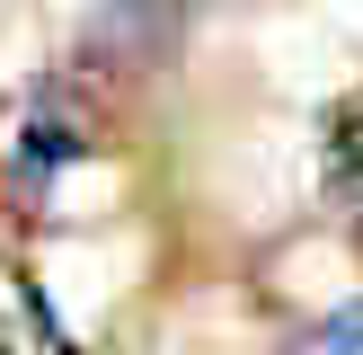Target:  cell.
<instances>
[{
  "instance_id": "obj_1",
  "label": "cell",
  "mask_w": 363,
  "mask_h": 355,
  "mask_svg": "<svg viewBox=\"0 0 363 355\" xmlns=\"http://www.w3.org/2000/svg\"><path fill=\"white\" fill-rule=\"evenodd\" d=\"M186 9H204V0H98V27L106 36H160V27H177Z\"/></svg>"
},
{
  "instance_id": "obj_2",
  "label": "cell",
  "mask_w": 363,
  "mask_h": 355,
  "mask_svg": "<svg viewBox=\"0 0 363 355\" xmlns=\"http://www.w3.org/2000/svg\"><path fill=\"white\" fill-rule=\"evenodd\" d=\"M328 160H337V178H346V187H363V89L328 116Z\"/></svg>"
},
{
  "instance_id": "obj_3",
  "label": "cell",
  "mask_w": 363,
  "mask_h": 355,
  "mask_svg": "<svg viewBox=\"0 0 363 355\" xmlns=\"http://www.w3.org/2000/svg\"><path fill=\"white\" fill-rule=\"evenodd\" d=\"M293 355H363V302H354V311H337L328 329H311Z\"/></svg>"
}]
</instances>
